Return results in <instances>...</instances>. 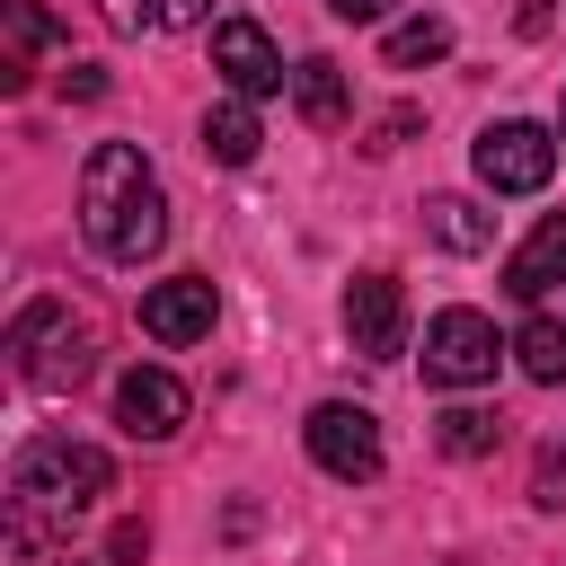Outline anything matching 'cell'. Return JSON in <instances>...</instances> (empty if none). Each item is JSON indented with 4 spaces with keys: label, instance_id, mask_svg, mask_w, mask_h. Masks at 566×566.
<instances>
[{
    "label": "cell",
    "instance_id": "1",
    "mask_svg": "<svg viewBox=\"0 0 566 566\" xmlns=\"http://www.w3.org/2000/svg\"><path fill=\"white\" fill-rule=\"evenodd\" d=\"M115 486V460L97 442H71V433H35L18 460H9V548L35 557L53 531H71L97 495Z\"/></svg>",
    "mask_w": 566,
    "mask_h": 566
},
{
    "label": "cell",
    "instance_id": "2",
    "mask_svg": "<svg viewBox=\"0 0 566 566\" xmlns=\"http://www.w3.org/2000/svg\"><path fill=\"white\" fill-rule=\"evenodd\" d=\"M80 230L115 265H142V256L168 248V195H159V177H150V159L133 142H97L88 150V168H80Z\"/></svg>",
    "mask_w": 566,
    "mask_h": 566
},
{
    "label": "cell",
    "instance_id": "3",
    "mask_svg": "<svg viewBox=\"0 0 566 566\" xmlns=\"http://www.w3.org/2000/svg\"><path fill=\"white\" fill-rule=\"evenodd\" d=\"M9 354H18V380H27V389L62 398V389H80V380L97 371V327H88L71 301H27L18 327H9Z\"/></svg>",
    "mask_w": 566,
    "mask_h": 566
},
{
    "label": "cell",
    "instance_id": "4",
    "mask_svg": "<svg viewBox=\"0 0 566 566\" xmlns=\"http://www.w3.org/2000/svg\"><path fill=\"white\" fill-rule=\"evenodd\" d=\"M469 159H478V186H486V195H539V186L557 177V133L531 124V115H504V124L478 133Z\"/></svg>",
    "mask_w": 566,
    "mask_h": 566
},
{
    "label": "cell",
    "instance_id": "5",
    "mask_svg": "<svg viewBox=\"0 0 566 566\" xmlns=\"http://www.w3.org/2000/svg\"><path fill=\"white\" fill-rule=\"evenodd\" d=\"M301 442H310V460L327 469V478H345V486H371L380 478V416L371 407H354V398H318L310 407V424H301Z\"/></svg>",
    "mask_w": 566,
    "mask_h": 566
},
{
    "label": "cell",
    "instance_id": "6",
    "mask_svg": "<svg viewBox=\"0 0 566 566\" xmlns=\"http://www.w3.org/2000/svg\"><path fill=\"white\" fill-rule=\"evenodd\" d=\"M495 363H504L495 318H478V310H442V318L424 327V380H433V389H478V380H495Z\"/></svg>",
    "mask_w": 566,
    "mask_h": 566
},
{
    "label": "cell",
    "instance_id": "7",
    "mask_svg": "<svg viewBox=\"0 0 566 566\" xmlns=\"http://www.w3.org/2000/svg\"><path fill=\"white\" fill-rule=\"evenodd\" d=\"M212 318H221L212 274H168V283L142 292V336H150V345H203Z\"/></svg>",
    "mask_w": 566,
    "mask_h": 566
},
{
    "label": "cell",
    "instance_id": "8",
    "mask_svg": "<svg viewBox=\"0 0 566 566\" xmlns=\"http://www.w3.org/2000/svg\"><path fill=\"white\" fill-rule=\"evenodd\" d=\"M345 336L371 363H398L407 354V292H398V274H354L345 283Z\"/></svg>",
    "mask_w": 566,
    "mask_h": 566
},
{
    "label": "cell",
    "instance_id": "9",
    "mask_svg": "<svg viewBox=\"0 0 566 566\" xmlns=\"http://www.w3.org/2000/svg\"><path fill=\"white\" fill-rule=\"evenodd\" d=\"M212 71H221L230 97H274V88L292 80L283 53H274V35H265L256 18H221V27H212Z\"/></svg>",
    "mask_w": 566,
    "mask_h": 566
},
{
    "label": "cell",
    "instance_id": "10",
    "mask_svg": "<svg viewBox=\"0 0 566 566\" xmlns=\"http://www.w3.org/2000/svg\"><path fill=\"white\" fill-rule=\"evenodd\" d=\"M115 424H124L133 442H168V433L186 424V380L159 371V363H133V371L115 380Z\"/></svg>",
    "mask_w": 566,
    "mask_h": 566
},
{
    "label": "cell",
    "instance_id": "11",
    "mask_svg": "<svg viewBox=\"0 0 566 566\" xmlns=\"http://www.w3.org/2000/svg\"><path fill=\"white\" fill-rule=\"evenodd\" d=\"M566 283V212H548L513 256H504V292L513 301H539V292H557Z\"/></svg>",
    "mask_w": 566,
    "mask_h": 566
},
{
    "label": "cell",
    "instance_id": "12",
    "mask_svg": "<svg viewBox=\"0 0 566 566\" xmlns=\"http://www.w3.org/2000/svg\"><path fill=\"white\" fill-rule=\"evenodd\" d=\"M256 142H265V124H256V97H221V106H203V159H221V168H248V159H256Z\"/></svg>",
    "mask_w": 566,
    "mask_h": 566
},
{
    "label": "cell",
    "instance_id": "13",
    "mask_svg": "<svg viewBox=\"0 0 566 566\" xmlns=\"http://www.w3.org/2000/svg\"><path fill=\"white\" fill-rule=\"evenodd\" d=\"M0 18H9V53H0V88H27V80H35V71H27V53H53V44H62V27L44 18V0H9Z\"/></svg>",
    "mask_w": 566,
    "mask_h": 566
},
{
    "label": "cell",
    "instance_id": "14",
    "mask_svg": "<svg viewBox=\"0 0 566 566\" xmlns=\"http://www.w3.org/2000/svg\"><path fill=\"white\" fill-rule=\"evenodd\" d=\"M424 230H433L451 256H478V248H495V212H478L469 195H433V203H424Z\"/></svg>",
    "mask_w": 566,
    "mask_h": 566
},
{
    "label": "cell",
    "instance_id": "15",
    "mask_svg": "<svg viewBox=\"0 0 566 566\" xmlns=\"http://www.w3.org/2000/svg\"><path fill=\"white\" fill-rule=\"evenodd\" d=\"M292 106L310 115V124H345V71L327 62V53H310V62H292Z\"/></svg>",
    "mask_w": 566,
    "mask_h": 566
},
{
    "label": "cell",
    "instance_id": "16",
    "mask_svg": "<svg viewBox=\"0 0 566 566\" xmlns=\"http://www.w3.org/2000/svg\"><path fill=\"white\" fill-rule=\"evenodd\" d=\"M513 363H522L539 389H557V380H566V327H557V318H522V336H513Z\"/></svg>",
    "mask_w": 566,
    "mask_h": 566
},
{
    "label": "cell",
    "instance_id": "17",
    "mask_svg": "<svg viewBox=\"0 0 566 566\" xmlns=\"http://www.w3.org/2000/svg\"><path fill=\"white\" fill-rule=\"evenodd\" d=\"M380 53H389V71H424V62L451 53V27H442V18H398Z\"/></svg>",
    "mask_w": 566,
    "mask_h": 566
},
{
    "label": "cell",
    "instance_id": "18",
    "mask_svg": "<svg viewBox=\"0 0 566 566\" xmlns=\"http://www.w3.org/2000/svg\"><path fill=\"white\" fill-rule=\"evenodd\" d=\"M433 442H442L451 460H486V451L504 442V416H486V407H451V416L433 424Z\"/></svg>",
    "mask_w": 566,
    "mask_h": 566
},
{
    "label": "cell",
    "instance_id": "19",
    "mask_svg": "<svg viewBox=\"0 0 566 566\" xmlns=\"http://www.w3.org/2000/svg\"><path fill=\"white\" fill-rule=\"evenodd\" d=\"M531 504H539V513H566V442L539 451V469H531Z\"/></svg>",
    "mask_w": 566,
    "mask_h": 566
},
{
    "label": "cell",
    "instance_id": "20",
    "mask_svg": "<svg viewBox=\"0 0 566 566\" xmlns=\"http://www.w3.org/2000/svg\"><path fill=\"white\" fill-rule=\"evenodd\" d=\"M106 9V27L115 35H142V27H159V0H97Z\"/></svg>",
    "mask_w": 566,
    "mask_h": 566
},
{
    "label": "cell",
    "instance_id": "21",
    "mask_svg": "<svg viewBox=\"0 0 566 566\" xmlns=\"http://www.w3.org/2000/svg\"><path fill=\"white\" fill-rule=\"evenodd\" d=\"M106 557H115V566H142V557H150V522H115Z\"/></svg>",
    "mask_w": 566,
    "mask_h": 566
},
{
    "label": "cell",
    "instance_id": "22",
    "mask_svg": "<svg viewBox=\"0 0 566 566\" xmlns=\"http://www.w3.org/2000/svg\"><path fill=\"white\" fill-rule=\"evenodd\" d=\"M416 124H424V115H416V106H389V115H380V124H371V150H398V142H407V133H416Z\"/></svg>",
    "mask_w": 566,
    "mask_h": 566
},
{
    "label": "cell",
    "instance_id": "23",
    "mask_svg": "<svg viewBox=\"0 0 566 566\" xmlns=\"http://www.w3.org/2000/svg\"><path fill=\"white\" fill-rule=\"evenodd\" d=\"M62 97H106V71H97V62H71V71H62Z\"/></svg>",
    "mask_w": 566,
    "mask_h": 566
},
{
    "label": "cell",
    "instance_id": "24",
    "mask_svg": "<svg viewBox=\"0 0 566 566\" xmlns=\"http://www.w3.org/2000/svg\"><path fill=\"white\" fill-rule=\"evenodd\" d=\"M327 18H345V27H380L389 0H327Z\"/></svg>",
    "mask_w": 566,
    "mask_h": 566
},
{
    "label": "cell",
    "instance_id": "25",
    "mask_svg": "<svg viewBox=\"0 0 566 566\" xmlns=\"http://www.w3.org/2000/svg\"><path fill=\"white\" fill-rule=\"evenodd\" d=\"M212 0H159V27H203Z\"/></svg>",
    "mask_w": 566,
    "mask_h": 566
},
{
    "label": "cell",
    "instance_id": "26",
    "mask_svg": "<svg viewBox=\"0 0 566 566\" xmlns=\"http://www.w3.org/2000/svg\"><path fill=\"white\" fill-rule=\"evenodd\" d=\"M557 142H566V106H557Z\"/></svg>",
    "mask_w": 566,
    "mask_h": 566
},
{
    "label": "cell",
    "instance_id": "27",
    "mask_svg": "<svg viewBox=\"0 0 566 566\" xmlns=\"http://www.w3.org/2000/svg\"><path fill=\"white\" fill-rule=\"evenodd\" d=\"M71 566H88V557H71Z\"/></svg>",
    "mask_w": 566,
    "mask_h": 566
}]
</instances>
